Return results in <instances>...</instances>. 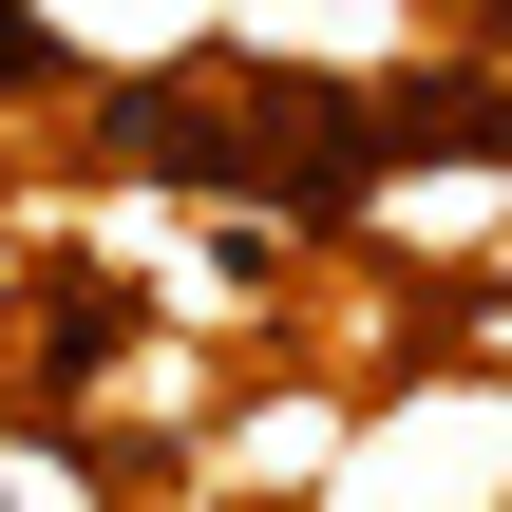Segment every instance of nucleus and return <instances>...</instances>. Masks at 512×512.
<instances>
[{"instance_id": "nucleus-1", "label": "nucleus", "mask_w": 512, "mask_h": 512, "mask_svg": "<svg viewBox=\"0 0 512 512\" xmlns=\"http://www.w3.org/2000/svg\"><path fill=\"white\" fill-rule=\"evenodd\" d=\"M323 512H512V380L494 361H399V380H361Z\"/></svg>"}]
</instances>
